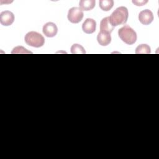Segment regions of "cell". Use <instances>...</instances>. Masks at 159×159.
<instances>
[{
	"label": "cell",
	"mask_w": 159,
	"mask_h": 159,
	"mask_svg": "<svg viewBox=\"0 0 159 159\" xmlns=\"http://www.w3.org/2000/svg\"><path fill=\"white\" fill-rule=\"evenodd\" d=\"M129 16L128 9L124 6L117 7L109 17L111 25L114 27L127 22Z\"/></svg>",
	"instance_id": "cell-1"
},
{
	"label": "cell",
	"mask_w": 159,
	"mask_h": 159,
	"mask_svg": "<svg viewBox=\"0 0 159 159\" xmlns=\"http://www.w3.org/2000/svg\"><path fill=\"white\" fill-rule=\"evenodd\" d=\"M118 35L120 39L127 45H132L137 40V37L135 31L128 25L119 29Z\"/></svg>",
	"instance_id": "cell-2"
},
{
	"label": "cell",
	"mask_w": 159,
	"mask_h": 159,
	"mask_svg": "<svg viewBox=\"0 0 159 159\" xmlns=\"http://www.w3.org/2000/svg\"><path fill=\"white\" fill-rule=\"evenodd\" d=\"M24 40L27 45L35 48L41 47L45 43L44 37L40 34L35 31L28 32L25 35Z\"/></svg>",
	"instance_id": "cell-3"
},
{
	"label": "cell",
	"mask_w": 159,
	"mask_h": 159,
	"mask_svg": "<svg viewBox=\"0 0 159 159\" xmlns=\"http://www.w3.org/2000/svg\"><path fill=\"white\" fill-rule=\"evenodd\" d=\"M83 16V12L80 7H73L70 8L68 11V19L71 23L77 24L81 21Z\"/></svg>",
	"instance_id": "cell-4"
},
{
	"label": "cell",
	"mask_w": 159,
	"mask_h": 159,
	"mask_svg": "<svg viewBox=\"0 0 159 159\" xmlns=\"http://www.w3.org/2000/svg\"><path fill=\"white\" fill-rule=\"evenodd\" d=\"M153 12L149 9H145L140 12L139 20L143 25H149L153 20Z\"/></svg>",
	"instance_id": "cell-5"
},
{
	"label": "cell",
	"mask_w": 159,
	"mask_h": 159,
	"mask_svg": "<svg viewBox=\"0 0 159 159\" xmlns=\"http://www.w3.org/2000/svg\"><path fill=\"white\" fill-rule=\"evenodd\" d=\"M14 20V14L9 11H4L0 13V22L4 26L11 25Z\"/></svg>",
	"instance_id": "cell-6"
},
{
	"label": "cell",
	"mask_w": 159,
	"mask_h": 159,
	"mask_svg": "<svg viewBox=\"0 0 159 159\" xmlns=\"http://www.w3.org/2000/svg\"><path fill=\"white\" fill-rule=\"evenodd\" d=\"M43 34L47 37H55L58 32V28L55 24L49 22L46 23L42 29Z\"/></svg>",
	"instance_id": "cell-7"
},
{
	"label": "cell",
	"mask_w": 159,
	"mask_h": 159,
	"mask_svg": "<svg viewBox=\"0 0 159 159\" xmlns=\"http://www.w3.org/2000/svg\"><path fill=\"white\" fill-rule=\"evenodd\" d=\"M96 29V22L91 18H87L82 25V29L83 32L88 34H93L95 32Z\"/></svg>",
	"instance_id": "cell-8"
},
{
	"label": "cell",
	"mask_w": 159,
	"mask_h": 159,
	"mask_svg": "<svg viewBox=\"0 0 159 159\" xmlns=\"http://www.w3.org/2000/svg\"><path fill=\"white\" fill-rule=\"evenodd\" d=\"M114 27L111 25L109 17L103 18L100 23V32L105 34H111L114 30Z\"/></svg>",
	"instance_id": "cell-9"
},
{
	"label": "cell",
	"mask_w": 159,
	"mask_h": 159,
	"mask_svg": "<svg viewBox=\"0 0 159 159\" xmlns=\"http://www.w3.org/2000/svg\"><path fill=\"white\" fill-rule=\"evenodd\" d=\"M97 40L99 45L102 46H106L111 42V36L110 34L102 32H99L97 36Z\"/></svg>",
	"instance_id": "cell-10"
},
{
	"label": "cell",
	"mask_w": 159,
	"mask_h": 159,
	"mask_svg": "<svg viewBox=\"0 0 159 159\" xmlns=\"http://www.w3.org/2000/svg\"><path fill=\"white\" fill-rule=\"evenodd\" d=\"M95 0H81L79 2L80 8L82 11H91L95 6Z\"/></svg>",
	"instance_id": "cell-11"
},
{
	"label": "cell",
	"mask_w": 159,
	"mask_h": 159,
	"mask_svg": "<svg viewBox=\"0 0 159 159\" xmlns=\"http://www.w3.org/2000/svg\"><path fill=\"white\" fill-rule=\"evenodd\" d=\"M99 7L104 11H110L114 6L112 0H100L99 2Z\"/></svg>",
	"instance_id": "cell-12"
},
{
	"label": "cell",
	"mask_w": 159,
	"mask_h": 159,
	"mask_svg": "<svg viewBox=\"0 0 159 159\" xmlns=\"http://www.w3.org/2000/svg\"><path fill=\"white\" fill-rule=\"evenodd\" d=\"M150 52V47L147 44L139 45L135 49V53L137 54H149Z\"/></svg>",
	"instance_id": "cell-13"
},
{
	"label": "cell",
	"mask_w": 159,
	"mask_h": 159,
	"mask_svg": "<svg viewBox=\"0 0 159 159\" xmlns=\"http://www.w3.org/2000/svg\"><path fill=\"white\" fill-rule=\"evenodd\" d=\"M71 52L73 54H84L85 50L83 46L80 44L75 43L71 47Z\"/></svg>",
	"instance_id": "cell-14"
},
{
	"label": "cell",
	"mask_w": 159,
	"mask_h": 159,
	"mask_svg": "<svg viewBox=\"0 0 159 159\" xmlns=\"http://www.w3.org/2000/svg\"><path fill=\"white\" fill-rule=\"evenodd\" d=\"M11 53H32V52L27 51V49H25V48L21 46L15 47Z\"/></svg>",
	"instance_id": "cell-15"
},
{
	"label": "cell",
	"mask_w": 159,
	"mask_h": 159,
	"mask_svg": "<svg viewBox=\"0 0 159 159\" xmlns=\"http://www.w3.org/2000/svg\"><path fill=\"white\" fill-rule=\"evenodd\" d=\"M148 1H132V2L137 6H141L145 4Z\"/></svg>",
	"instance_id": "cell-16"
}]
</instances>
